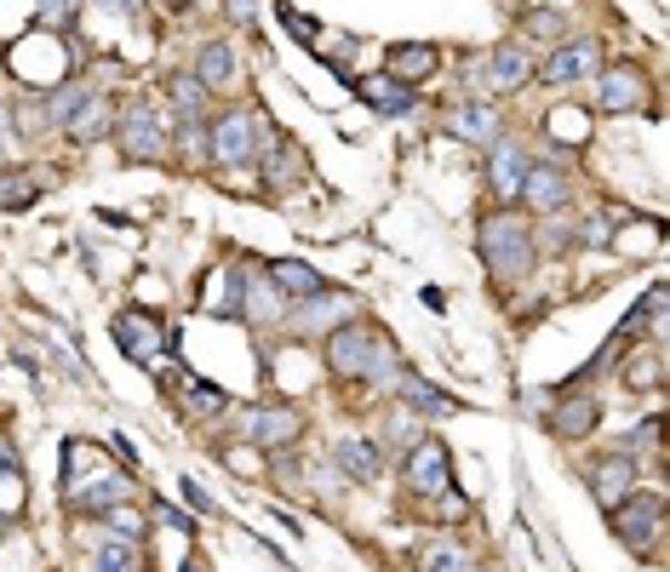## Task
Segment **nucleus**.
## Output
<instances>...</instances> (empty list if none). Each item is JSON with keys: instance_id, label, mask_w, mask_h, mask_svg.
Segmentation results:
<instances>
[{"instance_id": "30", "label": "nucleus", "mask_w": 670, "mask_h": 572, "mask_svg": "<svg viewBox=\"0 0 670 572\" xmlns=\"http://www.w3.org/2000/svg\"><path fill=\"white\" fill-rule=\"evenodd\" d=\"M35 18L41 29H70L81 18V0H35Z\"/></svg>"}, {"instance_id": "9", "label": "nucleus", "mask_w": 670, "mask_h": 572, "mask_svg": "<svg viewBox=\"0 0 670 572\" xmlns=\"http://www.w3.org/2000/svg\"><path fill=\"white\" fill-rule=\"evenodd\" d=\"M527 75H533V58H527L522 46H493V52H482V58L471 63V81H476L482 92H516Z\"/></svg>"}, {"instance_id": "41", "label": "nucleus", "mask_w": 670, "mask_h": 572, "mask_svg": "<svg viewBox=\"0 0 670 572\" xmlns=\"http://www.w3.org/2000/svg\"><path fill=\"white\" fill-rule=\"evenodd\" d=\"M155 7H161V12H173V18H184V12H189V0H155Z\"/></svg>"}, {"instance_id": "31", "label": "nucleus", "mask_w": 670, "mask_h": 572, "mask_svg": "<svg viewBox=\"0 0 670 572\" xmlns=\"http://www.w3.org/2000/svg\"><path fill=\"white\" fill-rule=\"evenodd\" d=\"M189 407H195L200 418H224V413H229V395L213 389V384H189Z\"/></svg>"}, {"instance_id": "42", "label": "nucleus", "mask_w": 670, "mask_h": 572, "mask_svg": "<svg viewBox=\"0 0 670 572\" xmlns=\"http://www.w3.org/2000/svg\"><path fill=\"white\" fill-rule=\"evenodd\" d=\"M184 572H200V566H195V561H184Z\"/></svg>"}, {"instance_id": "1", "label": "nucleus", "mask_w": 670, "mask_h": 572, "mask_svg": "<svg viewBox=\"0 0 670 572\" xmlns=\"http://www.w3.org/2000/svg\"><path fill=\"white\" fill-rule=\"evenodd\" d=\"M327 366L339 378H361V384H395V373H401V361H395L384 332L379 326H355V321L327 332Z\"/></svg>"}, {"instance_id": "12", "label": "nucleus", "mask_w": 670, "mask_h": 572, "mask_svg": "<svg viewBox=\"0 0 670 572\" xmlns=\"http://www.w3.org/2000/svg\"><path fill=\"white\" fill-rule=\"evenodd\" d=\"M590 492L601 510H614V503H625L636 492V458L630 453H608V458H596L590 464Z\"/></svg>"}, {"instance_id": "10", "label": "nucleus", "mask_w": 670, "mask_h": 572, "mask_svg": "<svg viewBox=\"0 0 670 572\" xmlns=\"http://www.w3.org/2000/svg\"><path fill=\"white\" fill-rule=\"evenodd\" d=\"M614 510H619V516H614V532L625 538V544H630V550H653V538H659V527H664V503H659L653 492H648V498L630 492L625 503H614Z\"/></svg>"}, {"instance_id": "27", "label": "nucleus", "mask_w": 670, "mask_h": 572, "mask_svg": "<svg viewBox=\"0 0 670 572\" xmlns=\"http://www.w3.org/2000/svg\"><path fill=\"white\" fill-rule=\"evenodd\" d=\"M419 572H476V561L464 555L458 544H430V550L419 555Z\"/></svg>"}, {"instance_id": "24", "label": "nucleus", "mask_w": 670, "mask_h": 572, "mask_svg": "<svg viewBox=\"0 0 670 572\" xmlns=\"http://www.w3.org/2000/svg\"><path fill=\"white\" fill-rule=\"evenodd\" d=\"M166 97H173L178 121H200V115H207V104H213V92L200 86L195 75H166Z\"/></svg>"}, {"instance_id": "8", "label": "nucleus", "mask_w": 670, "mask_h": 572, "mask_svg": "<svg viewBox=\"0 0 670 572\" xmlns=\"http://www.w3.org/2000/svg\"><path fill=\"white\" fill-rule=\"evenodd\" d=\"M516 200H527L539 218H550V212H567V200H574V178L561 173V166H550V160H533L527 166V178H522V195Z\"/></svg>"}, {"instance_id": "34", "label": "nucleus", "mask_w": 670, "mask_h": 572, "mask_svg": "<svg viewBox=\"0 0 670 572\" xmlns=\"http://www.w3.org/2000/svg\"><path fill=\"white\" fill-rule=\"evenodd\" d=\"M527 35H545V41H556V35H561V18H550V12H533V18H527Z\"/></svg>"}, {"instance_id": "36", "label": "nucleus", "mask_w": 670, "mask_h": 572, "mask_svg": "<svg viewBox=\"0 0 670 572\" xmlns=\"http://www.w3.org/2000/svg\"><path fill=\"white\" fill-rule=\"evenodd\" d=\"M12 476H18V447L0 435V481H12Z\"/></svg>"}, {"instance_id": "4", "label": "nucleus", "mask_w": 670, "mask_h": 572, "mask_svg": "<svg viewBox=\"0 0 670 572\" xmlns=\"http://www.w3.org/2000/svg\"><path fill=\"white\" fill-rule=\"evenodd\" d=\"M264 149V121H258V110H229V115H218L213 126H207V155L218 160V166H247L252 155Z\"/></svg>"}, {"instance_id": "11", "label": "nucleus", "mask_w": 670, "mask_h": 572, "mask_svg": "<svg viewBox=\"0 0 670 572\" xmlns=\"http://www.w3.org/2000/svg\"><path fill=\"white\" fill-rule=\"evenodd\" d=\"M527 166H533V149L527 144H516V138H493L487 144V184H493L498 200H516L522 195Z\"/></svg>"}, {"instance_id": "44", "label": "nucleus", "mask_w": 670, "mask_h": 572, "mask_svg": "<svg viewBox=\"0 0 670 572\" xmlns=\"http://www.w3.org/2000/svg\"><path fill=\"white\" fill-rule=\"evenodd\" d=\"M0 532H7V521H0Z\"/></svg>"}, {"instance_id": "25", "label": "nucleus", "mask_w": 670, "mask_h": 572, "mask_svg": "<svg viewBox=\"0 0 670 572\" xmlns=\"http://www.w3.org/2000/svg\"><path fill=\"white\" fill-rule=\"evenodd\" d=\"M596 429V401L585 395V401H567V407L550 418V435H561V441H579V435H590Z\"/></svg>"}, {"instance_id": "22", "label": "nucleus", "mask_w": 670, "mask_h": 572, "mask_svg": "<svg viewBox=\"0 0 670 572\" xmlns=\"http://www.w3.org/2000/svg\"><path fill=\"white\" fill-rule=\"evenodd\" d=\"M126 498H132V481H126V476H115V469H110L104 481L81 487L70 503H75V510H86V516H97V510H115V503H126Z\"/></svg>"}, {"instance_id": "7", "label": "nucleus", "mask_w": 670, "mask_h": 572, "mask_svg": "<svg viewBox=\"0 0 670 572\" xmlns=\"http://www.w3.org/2000/svg\"><path fill=\"white\" fill-rule=\"evenodd\" d=\"M115 344H121L126 361L155 366L166 355V344H173V332H166L155 315H144V310H126V315H115Z\"/></svg>"}, {"instance_id": "18", "label": "nucleus", "mask_w": 670, "mask_h": 572, "mask_svg": "<svg viewBox=\"0 0 670 572\" xmlns=\"http://www.w3.org/2000/svg\"><path fill=\"white\" fill-rule=\"evenodd\" d=\"M355 97H361V104H373L379 115H408L413 110V86H401L395 75H361Z\"/></svg>"}, {"instance_id": "39", "label": "nucleus", "mask_w": 670, "mask_h": 572, "mask_svg": "<svg viewBox=\"0 0 670 572\" xmlns=\"http://www.w3.org/2000/svg\"><path fill=\"white\" fill-rule=\"evenodd\" d=\"M184 498L195 503V510H200V516H213V498H207V492H200L195 481H184Z\"/></svg>"}, {"instance_id": "15", "label": "nucleus", "mask_w": 670, "mask_h": 572, "mask_svg": "<svg viewBox=\"0 0 670 572\" xmlns=\"http://www.w3.org/2000/svg\"><path fill=\"white\" fill-rule=\"evenodd\" d=\"M585 75H596V46H590V41H561V46L539 63V81H550V86L585 81Z\"/></svg>"}, {"instance_id": "3", "label": "nucleus", "mask_w": 670, "mask_h": 572, "mask_svg": "<svg viewBox=\"0 0 670 572\" xmlns=\"http://www.w3.org/2000/svg\"><path fill=\"white\" fill-rule=\"evenodd\" d=\"M482 258H487L493 275L522 281L527 269H533V229H527V218H516V212H493V218L482 223Z\"/></svg>"}, {"instance_id": "23", "label": "nucleus", "mask_w": 670, "mask_h": 572, "mask_svg": "<svg viewBox=\"0 0 670 572\" xmlns=\"http://www.w3.org/2000/svg\"><path fill=\"white\" fill-rule=\"evenodd\" d=\"M332 464H339L350 481H373V476H379V453H373V441H355V435H344V441L332 447Z\"/></svg>"}, {"instance_id": "2", "label": "nucleus", "mask_w": 670, "mask_h": 572, "mask_svg": "<svg viewBox=\"0 0 670 572\" xmlns=\"http://www.w3.org/2000/svg\"><path fill=\"white\" fill-rule=\"evenodd\" d=\"M401 469H408V492H419V498H442L447 510H453L447 521L464 516V498L453 492V453H447V441H435V435H419Z\"/></svg>"}, {"instance_id": "14", "label": "nucleus", "mask_w": 670, "mask_h": 572, "mask_svg": "<svg viewBox=\"0 0 670 572\" xmlns=\"http://www.w3.org/2000/svg\"><path fill=\"white\" fill-rule=\"evenodd\" d=\"M498 126H505V115H498V104H487V97H471V104H458V110L447 115V132H453V138L482 144V149L498 138Z\"/></svg>"}, {"instance_id": "17", "label": "nucleus", "mask_w": 670, "mask_h": 572, "mask_svg": "<svg viewBox=\"0 0 670 572\" xmlns=\"http://www.w3.org/2000/svg\"><path fill=\"white\" fill-rule=\"evenodd\" d=\"M298 304H305V310H298V332H327V326H344V321H355V298H344V292H316V298H298Z\"/></svg>"}, {"instance_id": "32", "label": "nucleus", "mask_w": 670, "mask_h": 572, "mask_svg": "<svg viewBox=\"0 0 670 572\" xmlns=\"http://www.w3.org/2000/svg\"><path fill=\"white\" fill-rule=\"evenodd\" d=\"M110 538H126V544H138V538H144V516H132L126 503H115V510H110Z\"/></svg>"}, {"instance_id": "33", "label": "nucleus", "mask_w": 670, "mask_h": 572, "mask_svg": "<svg viewBox=\"0 0 670 572\" xmlns=\"http://www.w3.org/2000/svg\"><path fill=\"white\" fill-rule=\"evenodd\" d=\"M579 241H585V247H608V218H601V212L579 218Z\"/></svg>"}, {"instance_id": "26", "label": "nucleus", "mask_w": 670, "mask_h": 572, "mask_svg": "<svg viewBox=\"0 0 670 572\" xmlns=\"http://www.w3.org/2000/svg\"><path fill=\"white\" fill-rule=\"evenodd\" d=\"M395 395L408 401V407H419V413H453V401L447 395H435L424 378H413V373H395Z\"/></svg>"}, {"instance_id": "13", "label": "nucleus", "mask_w": 670, "mask_h": 572, "mask_svg": "<svg viewBox=\"0 0 670 572\" xmlns=\"http://www.w3.org/2000/svg\"><path fill=\"white\" fill-rule=\"evenodd\" d=\"M636 104H648V81H642V70H636V63H614V70L601 75V86H596V110L619 115V110H636Z\"/></svg>"}, {"instance_id": "19", "label": "nucleus", "mask_w": 670, "mask_h": 572, "mask_svg": "<svg viewBox=\"0 0 670 572\" xmlns=\"http://www.w3.org/2000/svg\"><path fill=\"white\" fill-rule=\"evenodd\" d=\"M236 75H241V63H236V46H229V41H207V46H200V58H195V81L207 86V92L236 86Z\"/></svg>"}, {"instance_id": "21", "label": "nucleus", "mask_w": 670, "mask_h": 572, "mask_svg": "<svg viewBox=\"0 0 670 572\" xmlns=\"http://www.w3.org/2000/svg\"><path fill=\"white\" fill-rule=\"evenodd\" d=\"M270 287H276V292H287V298H316V292H327V281L316 275L310 263H298V258L270 263Z\"/></svg>"}, {"instance_id": "29", "label": "nucleus", "mask_w": 670, "mask_h": 572, "mask_svg": "<svg viewBox=\"0 0 670 572\" xmlns=\"http://www.w3.org/2000/svg\"><path fill=\"white\" fill-rule=\"evenodd\" d=\"M132 566H138V544H126V538H110L97 550V572H132Z\"/></svg>"}, {"instance_id": "20", "label": "nucleus", "mask_w": 670, "mask_h": 572, "mask_svg": "<svg viewBox=\"0 0 670 572\" xmlns=\"http://www.w3.org/2000/svg\"><path fill=\"white\" fill-rule=\"evenodd\" d=\"M435 63H442V52H435L430 41H408V46H390V70L384 75H395L401 86H413V81L435 75Z\"/></svg>"}, {"instance_id": "28", "label": "nucleus", "mask_w": 670, "mask_h": 572, "mask_svg": "<svg viewBox=\"0 0 670 572\" xmlns=\"http://www.w3.org/2000/svg\"><path fill=\"white\" fill-rule=\"evenodd\" d=\"M35 195L41 189H35V178H29V173H0V207H7V212H23Z\"/></svg>"}, {"instance_id": "16", "label": "nucleus", "mask_w": 670, "mask_h": 572, "mask_svg": "<svg viewBox=\"0 0 670 572\" xmlns=\"http://www.w3.org/2000/svg\"><path fill=\"white\" fill-rule=\"evenodd\" d=\"M104 476H110V464H104V453H97L92 441H70V447H63V498H75L81 487L104 481Z\"/></svg>"}, {"instance_id": "40", "label": "nucleus", "mask_w": 670, "mask_h": 572, "mask_svg": "<svg viewBox=\"0 0 670 572\" xmlns=\"http://www.w3.org/2000/svg\"><path fill=\"white\" fill-rule=\"evenodd\" d=\"M97 7H104V12H121V18H132V12L144 7V0H97Z\"/></svg>"}, {"instance_id": "38", "label": "nucleus", "mask_w": 670, "mask_h": 572, "mask_svg": "<svg viewBox=\"0 0 670 572\" xmlns=\"http://www.w3.org/2000/svg\"><path fill=\"white\" fill-rule=\"evenodd\" d=\"M229 18H236V23H252V18H258V0H229Z\"/></svg>"}, {"instance_id": "37", "label": "nucleus", "mask_w": 670, "mask_h": 572, "mask_svg": "<svg viewBox=\"0 0 670 572\" xmlns=\"http://www.w3.org/2000/svg\"><path fill=\"white\" fill-rule=\"evenodd\" d=\"M155 521H166V527H178V532H189V527H195L189 516H178V510H173V503H155Z\"/></svg>"}, {"instance_id": "5", "label": "nucleus", "mask_w": 670, "mask_h": 572, "mask_svg": "<svg viewBox=\"0 0 670 572\" xmlns=\"http://www.w3.org/2000/svg\"><path fill=\"white\" fill-rule=\"evenodd\" d=\"M115 138L126 160H166V126L150 104H126L115 121Z\"/></svg>"}, {"instance_id": "6", "label": "nucleus", "mask_w": 670, "mask_h": 572, "mask_svg": "<svg viewBox=\"0 0 670 572\" xmlns=\"http://www.w3.org/2000/svg\"><path fill=\"white\" fill-rule=\"evenodd\" d=\"M298 435H305V418H298L292 407H247L241 413V441L258 447V453H281L292 447Z\"/></svg>"}, {"instance_id": "35", "label": "nucleus", "mask_w": 670, "mask_h": 572, "mask_svg": "<svg viewBox=\"0 0 670 572\" xmlns=\"http://www.w3.org/2000/svg\"><path fill=\"white\" fill-rule=\"evenodd\" d=\"M281 23L292 29V35H298V41H316V18L305 23V18H298V12H292V7H281Z\"/></svg>"}, {"instance_id": "43", "label": "nucleus", "mask_w": 670, "mask_h": 572, "mask_svg": "<svg viewBox=\"0 0 670 572\" xmlns=\"http://www.w3.org/2000/svg\"><path fill=\"white\" fill-rule=\"evenodd\" d=\"M476 572H498V566H476Z\"/></svg>"}]
</instances>
